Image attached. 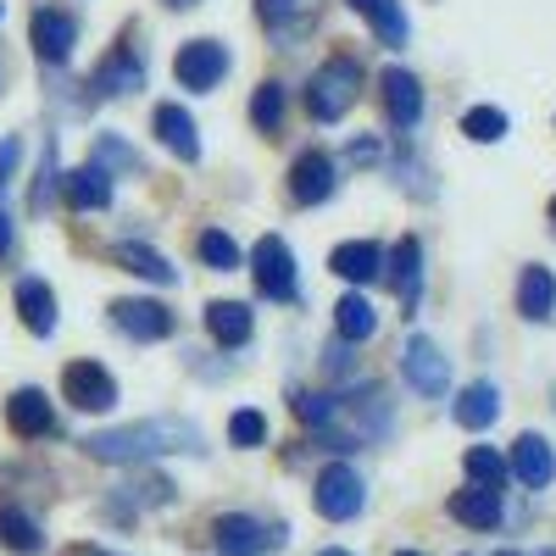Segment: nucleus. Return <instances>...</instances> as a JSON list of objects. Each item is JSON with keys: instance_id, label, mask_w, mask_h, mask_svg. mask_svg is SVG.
<instances>
[{"instance_id": "obj_14", "label": "nucleus", "mask_w": 556, "mask_h": 556, "mask_svg": "<svg viewBox=\"0 0 556 556\" xmlns=\"http://www.w3.org/2000/svg\"><path fill=\"white\" fill-rule=\"evenodd\" d=\"M345 424H351L356 445H374V440H384V434H390V395H379V390H362V395L345 406Z\"/></svg>"}, {"instance_id": "obj_12", "label": "nucleus", "mask_w": 556, "mask_h": 556, "mask_svg": "<svg viewBox=\"0 0 556 556\" xmlns=\"http://www.w3.org/2000/svg\"><path fill=\"white\" fill-rule=\"evenodd\" d=\"M73 39H78V23L67 12H34V51L39 62H67L73 56Z\"/></svg>"}, {"instance_id": "obj_45", "label": "nucleus", "mask_w": 556, "mask_h": 556, "mask_svg": "<svg viewBox=\"0 0 556 556\" xmlns=\"http://www.w3.org/2000/svg\"><path fill=\"white\" fill-rule=\"evenodd\" d=\"M395 556H424V551H395Z\"/></svg>"}, {"instance_id": "obj_31", "label": "nucleus", "mask_w": 556, "mask_h": 556, "mask_svg": "<svg viewBox=\"0 0 556 556\" xmlns=\"http://www.w3.org/2000/svg\"><path fill=\"white\" fill-rule=\"evenodd\" d=\"M462 468H468V479H473V484H490V490H501V484H506V473H513V468H506V462H501L490 445H473L468 456H462Z\"/></svg>"}, {"instance_id": "obj_9", "label": "nucleus", "mask_w": 556, "mask_h": 556, "mask_svg": "<svg viewBox=\"0 0 556 556\" xmlns=\"http://www.w3.org/2000/svg\"><path fill=\"white\" fill-rule=\"evenodd\" d=\"M401 367H406V384H412L417 395H445V384H451V362H445L440 345H429V340H412L406 356H401Z\"/></svg>"}, {"instance_id": "obj_6", "label": "nucleus", "mask_w": 556, "mask_h": 556, "mask_svg": "<svg viewBox=\"0 0 556 556\" xmlns=\"http://www.w3.org/2000/svg\"><path fill=\"white\" fill-rule=\"evenodd\" d=\"M312 501H317V513L329 518V523H351V518L362 513V479L334 462V468H323V473H317Z\"/></svg>"}, {"instance_id": "obj_16", "label": "nucleus", "mask_w": 556, "mask_h": 556, "mask_svg": "<svg viewBox=\"0 0 556 556\" xmlns=\"http://www.w3.org/2000/svg\"><path fill=\"white\" fill-rule=\"evenodd\" d=\"M96 89L101 96H134V89H146V62H139L128 45H117V51L96 67Z\"/></svg>"}, {"instance_id": "obj_42", "label": "nucleus", "mask_w": 556, "mask_h": 556, "mask_svg": "<svg viewBox=\"0 0 556 556\" xmlns=\"http://www.w3.org/2000/svg\"><path fill=\"white\" fill-rule=\"evenodd\" d=\"M7 251H12V217L0 212V256H7Z\"/></svg>"}, {"instance_id": "obj_13", "label": "nucleus", "mask_w": 556, "mask_h": 556, "mask_svg": "<svg viewBox=\"0 0 556 556\" xmlns=\"http://www.w3.org/2000/svg\"><path fill=\"white\" fill-rule=\"evenodd\" d=\"M506 468L518 473V484H529V490H545L551 479H556V451L540 440V434H523L518 445H513V462Z\"/></svg>"}, {"instance_id": "obj_33", "label": "nucleus", "mask_w": 556, "mask_h": 556, "mask_svg": "<svg viewBox=\"0 0 556 556\" xmlns=\"http://www.w3.org/2000/svg\"><path fill=\"white\" fill-rule=\"evenodd\" d=\"M195 251H201V262H212L217 273H235L240 267V245L223 235V228H206V235L195 240Z\"/></svg>"}, {"instance_id": "obj_23", "label": "nucleus", "mask_w": 556, "mask_h": 556, "mask_svg": "<svg viewBox=\"0 0 556 556\" xmlns=\"http://www.w3.org/2000/svg\"><path fill=\"white\" fill-rule=\"evenodd\" d=\"M17 312L34 334H51L56 329V295L45 278H17Z\"/></svg>"}, {"instance_id": "obj_50", "label": "nucleus", "mask_w": 556, "mask_h": 556, "mask_svg": "<svg viewBox=\"0 0 556 556\" xmlns=\"http://www.w3.org/2000/svg\"><path fill=\"white\" fill-rule=\"evenodd\" d=\"M0 12H7V7H0Z\"/></svg>"}, {"instance_id": "obj_3", "label": "nucleus", "mask_w": 556, "mask_h": 556, "mask_svg": "<svg viewBox=\"0 0 556 556\" xmlns=\"http://www.w3.org/2000/svg\"><path fill=\"white\" fill-rule=\"evenodd\" d=\"M62 395L78 412H112L117 406V379L106 374L101 362H67L62 367Z\"/></svg>"}, {"instance_id": "obj_34", "label": "nucleus", "mask_w": 556, "mask_h": 556, "mask_svg": "<svg viewBox=\"0 0 556 556\" xmlns=\"http://www.w3.org/2000/svg\"><path fill=\"white\" fill-rule=\"evenodd\" d=\"M462 134L479 139V146H495V139L506 134V112H495V106H473L468 117H462Z\"/></svg>"}, {"instance_id": "obj_5", "label": "nucleus", "mask_w": 556, "mask_h": 556, "mask_svg": "<svg viewBox=\"0 0 556 556\" xmlns=\"http://www.w3.org/2000/svg\"><path fill=\"white\" fill-rule=\"evenodd\" d=\"M223 73H228V51H223L217 39H190V45L173 56V78H178L184 89H201V96L223 84Z\"/></svg>"}, {"instance_id": "obj_39", "label": "nucleus", "mask_w": 556, "mask_h": 556, "mask_svg": "<svg viewBox=\"0 0 556 556\" xmlns=\"http://www.w3.org/2000/svg\"><path fill=\"white\" fill-rule=\"evenodd\" d=\"M17 156H23V146H17V139H0V190L12 184V173H17Z\"/></svg>"}, {"instance_id": "obj_24", "label": "nucleus", "mask_w": 556, "mask_h": 556, "mask_svg": "<svg viewBox=\"0 0 556 556\" xmlns=\"http://www.w3.org/2000/svg\"><path fill=\"white\" fill-rule=\"evenodd\" d=\"M451 417H456L462 429H473V434H479V429H490L495 417H501V395H495V384H468V390L456 395Z\"/></svg>"}, {"instance_id": "obj_18", "label": "nucleus", "mask_w": 556, "mask_h": 556, "mask_svg": "<svg viewBox=\"0 0 556 556\" xmlns=\"http://www.w3.org/2000/svg\"><path fill=\"white\" fill-rule=\"evenodd\" d=\"M390 285L401 290V306L406 312H417V295H424V245H417L412 235L395 245V256H390Z\"/></svg>"}, {"instance_id": "obj_40", "label": "nucleus", "mask_w": 556, "mask_h": 556, "mask_svg": "<svg viewBox=\"0 0 556 556\" xmlns=\"http://www.w3.org/2000/svg\"><path fill=\"white\" fill-rule=\"evenodd\" d=\"M351 362H356L351 356V340H334L329 345V374H351Z\"/></svg>"}, {"instance_id": "obj_46", "label": "nucleus", "mask_w": 556, "mask_h": 556, "mask_svg": "<svg viewBox=\"0 0 556 556\" xmlns=\"http://www.w3.org/2000/svg\"><path fill=\"white\" fill-rule=\"evenodd\" d=\"M540 556H556V545H551V551H540Z\"/></svg>"}, {"instance_id": "obj_2", "label": "nucleus", "mask_w": 556, "mask_h": 556, "mask_svg": "<svg viewBox=\"0 0 556 556\" xmlns=\"http://www.w3.org/2000/svg\"><path fill=\"white\" fill-rule=\"evenodd\" d=\"M356 89H362V67L351 56H329L317 67V78L306 84V106L317 123H340L356 106Z\"/></svg>"}, {"instance_id": "obj_20", "label": "nucleus", "mask_w": 556, "mask_h": 556, "mask_svg": "<svg viewBox=\"0 0 556 556\" xmlns=\"http://www.w3.org/2000/svg\"><path fill=\"white\" fill-rule=\"evenodd\" d=\"M451 518L468 523V529H495V523H501V490H490V484L456 490V495H451Z\"/></svg>"}, {"instance_id": "obj_17", "label": "nucleus", "mask_w": 556, "mask_h": 556, "mask_svg": "<svg viewBox=\"0 0 556 556\" xmlns=\"http://www.w3.org/2000/svg\"><path fill=\"white\" fill-rule=\"evenodd\" d=\"M201 317H206V334H212L223 351H240V345L251 340V306H240V301H212Z\"/></svg>"}, {"instance_id": "obj_7", "label": "nucleus", "mask_w": 556, "mask_h": 556, "mask_svg": "<svg viewBox=\"0 0 556 556\" xmlns=\"http://www.w3.org/2000/svg\"><path fill=\"white\" fill-rule=\"evenodd\" d=\"M334 184H340V167H334V156H323V151H306V156L290 167V195H295V206L329 201Z\"/></svg>"}, {"instance_id": "obj_22", "label": "nucleus", "mask_w": 556, "mask_h": 556, "mask_svg": "<svg viewBox=\"0 0 556 556\" xmlns=\"http://www.w3.org/2000/svg\"><path fill=\"white\" fill-rule=\"evenodd\" d=\"M334 273L351 278V285H374V278H384V251H379L374 240L334 245Z\"/></svg>"}, {"instance_id": "obj_47", "label": "nucleus", "mask_w": 556, "mask_h": 556, "mask_svg": "<svg viewBox=\"0 0 556 556\" xmlns=\"http://www.w3.org/2000/svg\"><path fill=\"white\" fill-rule=\"evenodd\" d=\"M501 556H518V551H501Z\"/></svg>"}, {"instance_id": "obj_48", "label": "nucleus", "mask_w": 556, "mask_h": 556, "mask_svg": "<svg viewBox=\"0 0 556 556\" xmlns=\"http://www.w3.org/2000/svg\"><path fill=\"white\" fill-rule=\"evenodd\" d=\"M84 556H101V551H84Z\"/></svg>"}, {"instance_id": "obj_10", "label": "nucleus", "mask_w": 556, "mask_h": 556, "mask_svg": "<svg viewBox=\"0 0 556 556\" xmlns=\"http://www.w3.org/2000/svg\"><path fill=\"white\" fill-rule=\"evenodd\" d=\"M112 323H117L128 340H167L173 334V312L162 301H117L112 306Z\"/></svg>"}, {"instance_id": "obj_32", "label": "nucleus", "mask_w": 556, "mask_h": 556, "mask_svg": "<svg viewBox=\"0 0 556 556\" xmlns=\"http://www.w3.org/2000/svg\"><path fill=\"white\" fill-rule=\"evenodd\" d=\"M251 123H256L262 134H278V123H285V84H262V89H256Z\"/></svg>"}, {"instance_id": "obj_8", "label": "nucleus", "mask_w": 556, "mask_h": 556, "mask_svg": "<svg viewBox=\"0 0 556 556\" xmlns=\"http://www.w3.org/2000/svg\"><path fill=\"white\" fill-rule=\"evenodd\" d=\"M278 534H267L256 518H245V513H223L217 523H212V545L223 551V556H267V545H273Z\"/></svg>"}, {"instance_id": "obj_41", "label": "nucleus", "mask_w": 556, "mask_h": 556, "mask_svg": "<svg viewBox=\"0 0 556 556\" xmlns=\"http://www.w3.org/2000/svg\"><path fill=\"white\" fill-rule=\"evenodd\" d=\"M384 151H379V139H356V146L345 151V162H379Z\"/></svg>"}, {"instance_id": "obj_11", "label": "nucleus", "mask_w": 556, "mask_h": 556, "mask_svg": "<svg viewBox=\"0 0 556 556\" xmlns=\"http://www.w3.org/2000/svg\"><path fill=\"white\" fill-rule=\"evenodd\" d=\"M379 96H384V112H390L395 128H412L417 117H424V89H417V78L406 67H384Z\"/></svg>"}, {"instance_id": "obj_27", "label": "nucleus", "mask_w": 556, "mask_h": 556, "mask_svg": "<svg viewBox=\"0 0 556 556\" xmlns=\"http://www.w3.org/2000/svg\"><path fill=\"white\" fill-rule=\"evenodd\" d=\"M0 545L17 551V556H39L45 551V534L28 513H17V506H0Z\"/></svg>"}, {"instance_id": "obj_1", "label": "nucleus", "mask_w": 556, "mask_h": 556, "mask_svg": "<svg viewBox=\"0 0 556 556\" xmlns=\"http://www.w3.org/2000/svg\"><path fill=\"white\" fill-rule=\"evenodd\" d=\"M84 451L96 462H151V456H173V451H206V440H201L195 424H184V417H146V424L89 434Z\"/></svg>"}, {"instance_id": "obj_28", "label": "nucleus", "mask_w": 556, "mask_h": 556, "mask_svg": "<svg viewBox=\"0 0 556 556\" xmlns=\"http://www.w3.org/2000/svg\"><path fill=\"white\" fill-rule=\"evenodd\" d=\"M351 12H362L374 23V34L384 45H406V17H401V0H351Z\"/></svg>"}, {"instance_id": "obj_44", "label": "nucleus", "mask_w": 556, "mask_h": 556, "mask_svg": "<svg viewBox=\"0 0 556 556\" xmlns=\"http://www.w3.org/2000/svg\"><path fill=\"white\" fill-rule=\"evenodd\" d=\"M167 7H195V0H167Z\"/></svg>"}, {"instance_id": "obj_19", "label": "nucleus", "mask_w": 556, "mask_h": 556, "mask_svg": "<svg viewBox=\"0 0 556 556\" xmlns=\"http://www.w3.org/2000/svg\"><path fill=\"white\" fill-rule=\"evenodd\" d=\"M7 424H12V434H23V440H39V434H51V401H45L39 390H17L12 401H7Z\"/></svg>"}, {"instance_id": "obj_4", "label": "nucleus", "mask_w": 556, "mask_h": 556, "mask_svg": "<svg viewBox=\"0 0 556 556\" xmlns=\"http://www.w3.org/2000/svg\"><path fill=\"white\" fill-rule=\"evenodd\" d=\"M251 273H256V285H262L267 301H295V256H290V245L278 240V235L256 240V251H251Z\"/></svg>"}, {"instance_id": "obj_35", "label": "nucleus", "mask_w": 556, "mask_h": 556, "mask_svg": "<svg viewBox=\"0 0 556 556\" xmlns=\"http://www.w3.org/2000/svg\"><path fill=\"white\" fill-rule=\"evenodd\" d=\"M228 440L245 445V451H251V445H262V440H267V417H262V412H251V406H245V412H235V417H228Z\"/></svg>"}, {"instance_id": "obj_43", "label": "nucleus", "mask_w": 556, "mask_h": 556, "mask_svg": "<svg viewBox=\"0 0 556 556\" xmlns=\"http://www.w3.org/2000/svg\"><path fill=\"white\" fill-rule=\"evenodd\" d=\"M317 556H351V551H340V545H329V551H317Z\"/></svg>"}, {"instance_id": "obj_49", "label": "nucleus", "mask_w": 556, "mask_h": 556, "mask_svg": "<svg viewBox=\"0 0 556 556\" xmlns=\"http://www.w3.org/2000/svg\"><path fill=\"white\" fill-rule=\"evenodd\" d=\"M551 217H556V201H551Z\"/></svg>"}, {"instance_id": "obj_15", "label": "nucleus", "mask_w": 556, "mask_h": 556, "mask_svg": "<svg viewBox=\"0 0 556 556\" xmlns=\"http://www.w3.org/2000/svg\"><path fill=\"white\" fill-rule=\"evenodd\" d=\"M156 139L178 156V162H201V139H195V117L184 106H156Z\"/></svg>"}, {"instance_id": "obj_21", "label": "nucleus", "mask_w": 556, "mask_h": 556, "mask_svg": "<svg viewBox=\"0 0 556 556\" xmlns=\"http://www.w3.org/2000/svg\"><path fill=\"white\" fill-rule=\"evenodd\" d=\"M67 206H78V212H101V206H112V173L106 167H73L67 173Z\"/></svg>"}, {"instance_id": "obj_29", "label": "nucleus", "mask_w": 556, "mask_h": 556, "mask_svg": "<svg viewBox=\"0 0 556 556\" xmlns=\"http://www.w3.org/2000/svg\"><path fill=\"white\" fill-rule=\"evenodd\" d=\"M334 329H340V340H367L379 329V317H374V306H367L362 295H340V306H334Z\"/></svg>"}, {"instance_id": "obj_26", "label": "nucleus", "mask_w": 556, "mask_h": 556, "mask_svg": "<svg viewBox=\"0 0 556 556\" xmlns=\"http://www.w3.org/2000/svg\"><path fill=\"white\" fill-rule=\"evenodd\" d=\"M112 256H117V267H128V273H139V278H151V285H178V267H173L162 251L139 245V240H123Z\"/></svg>"}, {"instance_id": "obj_37", "label": "nucleus", "mask_w": 556, "mask_h": 556, "mask_svg": "<svg viewBox=\"0 0 556 556\" xmlns=\"http://www.w3.org/2000/svg\"><path fill=\"white\" fill-rule=\"evenodd\" d=\"M256 12H262V23L273 34H285V23L295 17V0H256Z\"/></svg>"}, {"instance_id": "obj_36", "label": "nucleus", "mask_w": 556, "mask_h": 556, "mask_svg": "<svg viewBox=\"0 0 556 556\" xmlns=\"http://www.w3.org/2000/svg\"><path fill=\"white\" fill-rule=\"evenodd\" d=\"M96 167H128V173H134V167H139V156L123 146V139L101 134V139H96Z\"/></svg>"}, {"instance_id": "obj_25", "label": "nucleus", "mask_w": 556, "mask_h": 556, "mask_svg": "<svg viewBox=\"0 0 556 556\" xmlns=\"http://www.w3.org/2000/svg\"><path fill=\"white\" fill-rule=\"evenodd\" d=\"M551 306H556V278H551V267H523V278H518V312H523L529 323H545Z\"/></svg>"}, {"instance_id": "obj_30", "label": "nucleus", "mask_w": 556, "mask_h": 556, "mask_svg": "<svg viewBox=\"0 0 556 556\" xmlns=\"http://www.w3.org/2000/svg\"><path fill=\"white\" fill-rule=\"evenodd\" d=\"M290 406H295V417H301L306 429H329L334 417H340V401H334V395H323V390H301Z\"/></svg>"}, {"instance_id": "obj_38", "label": "nucleus", "mask_w": 556, "mask_h": 556, "mask_svg": "<svg viewBox=\"0 0 556 556\" xmlns=\"http://www.w3.org/2000/svg\"><path fill=\"white\" fill-rule=\"evenodd\" d=\"M51 184H56V151H45V167H39V190H34V212L51 206Z\"/></svg>"}]
</instances>
